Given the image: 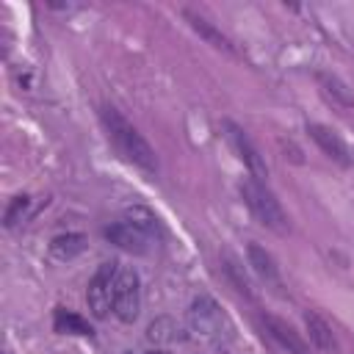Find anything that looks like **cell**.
I'll return each mask as SVG.
<instances>
[{"label": "cell", "mask_w": 354, "mask_h": 354, "mask_svg": "<svg viewBox=\"0 0 354 354\" xmlns=\"http://www.w3.org/2000/svg\"><path fill=\"white\" fill-rule=\"evenodd\" d=\"M224 274H227V279L235 285V290L241 293V296H246V299H254V288H252V282H249V277H246V271H243V266L232 257V254H224Z\"/></svg>", "instance_id": "obj_17"}, {"label": "cell", "mask_w": 354, "mask_h": 354, "mask_svg": "<svg viewBox=\"0 0 354 354\" xmlns=\"http://www.w3.org/2000/svg\"><path fill=\"white\" fill-rule=\"evenodd\" d=\"M86 249V235L80 232H66V235H55L50 241V257L55 260H72Z\"/></svg>", "instance_id": "obj_15"}, {"label": "cell", "mask_w": 354, "mask_h": 354, "mask_svg": "<svg viewBox=\"0 0 354 354\" xmlns=\"http://www.w3.org/2000/svg\"><path fill=\"white\" fill-rule=\"evenodd\" d=\"M188 326H191V332H196L199 337L213 340V343H221L232 332L227 315L221 313V307L210 296H196L191 301V307H188Z\"/></svg>", "instance_id": "obj_3"}, {"label": "cell", "mask_w": 354, "mask_h": 354, "mask_svg": "<svg viewBox=\"0 0 354 354\" xmlns=\"http://www.w3.org/2000/svg\"><path fill=\"white\" fill-rule=\"evenodd\" d=\"M315 83H318L321 94H324L332 105H337V108H343V111L354 108V94H351V88H348V86H346L335 72L318 69V72H315Z\"/></svg>", "instance_id": "obj_10"}, {"label": "cell", "mask_w": 354, "mask_h": 354, "mask_svg": "<svg viewBox=\"0 0 354 354\" xmlns=\"http://www.w3.org/2000/svg\"><path fill=\"white\" fill-rule=\"evenodd\" d=\"M122 218H124L127 224H133L138 232H144L149 241H158V238L163 235V227H160L158 216H155L149 207H144V205H130Z\"/></svg>", "instance_id": "obj_13"}, {"label": "cell", "mask_w": 354, "mask_h": 354, "mask_svg": "<svg viewBox=\"0 0 354 354\" xmlns=\"http://www.w3.org/2000/svg\"><path fill=\"white\" fill-rule=\"evenodd\" d=\"M100 119H102V127H105V133H108V138H111V144L116 147V152L127 160V163H133V166H138L141 171H147V174H155L158 171V158H155V149L149 147V141L116 111V108H111V105H105L102 111H100Z\"/></svg>", "instance_id": "obj_1"}, {"label": "cell", "mask_w": 354, "mask_h": 354, "mask_svg": "<svg viewBox=\"0 0 354 354\" xmlns=\"http://www.w3.org/2000/svg\"><path fill=\"white\" fill-rule=\"evenodd\" d=\"M119 274V263H102L97 268V274L91 277L88 288H86V304L91 310L94 318H108L113 313V282Z\"/></svg>", "instance_id": "obj_5"}, {"label": "cell", "mask_w": 354, "mask_h": 354, "mask_svg": "<svg viewBox=\"0 0 354 354\" xmlns=\"http://www.w3.org/2000/svg\"><path fill=\"white\" fill-rule=\"evenodd\" d=\"M105 238L113 243V246H119V249H124V252H130V254H147L149 252V238L144 235V232H138L133 224H127L124 218H119V221H113L111 227H105Z\"/></svg>", "instance_id": "obj_8"}, {"label": "cell", "mask_w": 354, "mask_h": 354, "mask_svg": "<svg viewBox=\"0 0 354 354\" xmlns=\"http://www.w3.org/2000/svg\"><path fill=\"white\" fill-rule=\"evenodd\" d=\"M147 335H149V340H155V343H174V340H183L180 326H177L171 318H158V321H152Z\"/></svg>", "instance_id": "obj_18"}, {"label": "cell", "mask_w": 354, "mask_h": 354, "mask_svg": "<svg viewBox=\"0 0 354 354\" xmlns=\"http://www.w3.org/2000/svg\"><path fill=\"white\" fill-rule=\"evenodd\" d=\"M141 313V279L133 268L119 266L113 282V315L124 324H133Z\"/></svg>", "instance_id": "obj_4"}, {"label": "cell", "mask_w": 354, "mask_h": 354, "mask_svg": "<svg viewBox=\"0 0 354 354\" xmlns=\"http://www.w3.org/2000/svg\"><path fill=\"white\" fill-rule=\"evenodd\" d=\"M304 326H307V335H310V343L315 346V351H321V354H340L337 337H335L332 326L326 324V318H321L315 310H307L304 313Z\"/></svg>", "instance_id": "obj_9"}, {"label": "cell", "mask_w": 354, "mask_h": 354, "mask_svg": "<svg viewBox=\"0 0 354 354\" xmlns=\"http://www.w3.org/2000/svg\"><path fill=\"white\" fill-rule=\"evenodd\" d=\"M246 257H249V266L252 271L266 282V285H274L279 288V268H277V260L268 249H263L260 243H249L246 246Z\"/></svg>", "instance_id": "obj_12"}, {"label": "cell", "mask_w": 354, "mask_h": 354, "mask_svg": "<svg viewBox=\"0 0 354 354\" xmlns=\"http://www.w3.org/2000/svg\"><path fill=\"white\" fill-rule=\"evenodd\" d=\"M30 210V196H14L11 205L6 207V227H14L19 224Z\"/></svg>", "instance_id": "obj_19"}, {"label": "cell", "mask_w": 354, "mask_h": 354, "mask_svg": "<svg viewBox=\"0 0 354 354\" xmlns=\"http://www.w3.org/2000/svg\"><path fill=\"white\" fill-rule=\"evenodd\" d=\"M307 133H310V138L318 144V149H321L329 160H335V163H340V166H351V163H354L348 144H346L332 127L318 124V122H310V124H307Z\"/></svg>", "instance_id": "obj_7"}, {"label": "cell", "mask_w": 354, "mask_h": 354, "mask_svg": "<svg viewBox=\"0 0 354 354\" xmlns=\"http://www.w3.org/2000/svg\"><path fill=\"white\" fill-rule=\"evenodd\" d=\"M266 326H268V332L290 351V354H310L307 351V346H304V340L293 332V326H288L285 321H279V318H274V315H266Z\"/></svg>", "instance_id": "obj_14"}, {"label": "cell", "mask_w": 354, "mask_h": 354, "mask_svg": "<svg viewBox=\"0 0 354 354\" xmlns=\"http://www.w3.org/2000/svg\"><path fill=\"white\" fill-rule=\"evenodd\" d=\"M241 196H243V202H246V207L254 213V218L260 221V224H266L268 230H274V232H279V235H285L288 232V213L282 210V205H279V199L274 196V191L263 183V180H257V177H243L241 180Z\"/></svg>", "instance_id": "obj_2"}, {"label": "cell", "mask_w": 354, "mask_h": 354, "mask_svg": "<svg viewBox=\"0 0 354 354\" xmlns=\"http://www.w3.org/2000/svg\"><path fill=\"white\" fill-rule=\"evenodd\" d=\"M183 17L188 19V25H191V28H194V30H196V33H199L210 47H216V50H221V53H227V55H232V53H235L232 41H230V39H227V36H224L213 22H207L202 14H196V11H191V8H185V11H183Z\"/></svg>", "instance_id": "obj_11"}, {"label": "cell", "mask_w": 354, "mask_h": 354, "mask_svg": "<svg viewBox=\"0 0 354 354\" xmlns=\"http://www.w3.org/2000/svg\"><path fill=\"white\" fill-rule=\"evenodd\" d=\"M224 136H227L230 147L235 149V155L243 160V166L252 171V177H257V180L266 183L268 166H266V158L260 155V149L254 147V141L249 138V133H246L241 124H235L232 119H224Z\"/></svg>", "instance_id": "obj_6"}, {"label": "cell", "mask_w": 354, "mask_h": 354, "mask_svg": "<svg viewBox=\"0 0 354 354\" xmlns=\"http://www.w3.org/2000/svg\"><path fill=\"white\" fill-rule=\"evenodd\" d=\"M53 326H55V332H61V335H80V337H91V335H94L91 326H88V321H83L77 313L64 310V307L55 310Z\"/></svg>", "instance_id": "obj_16"}]
</instances>
